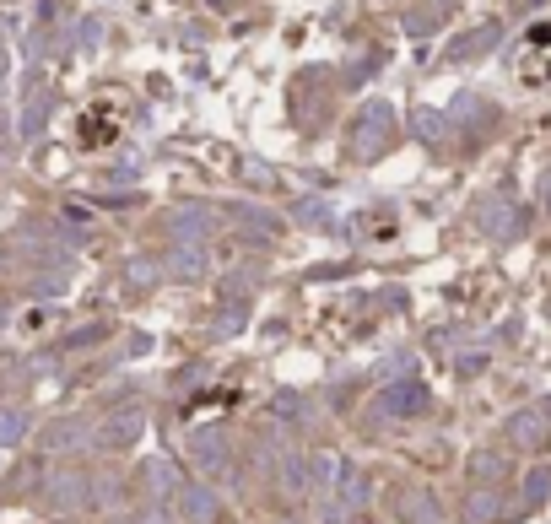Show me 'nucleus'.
I'll return each mask as SVG.
<instances>
[{
	"mask_svg": "<svg viewBox=\"0 0 551 524\" xmlns=\"http://www.w3.org/2000/svg\"><path fill=\"white\" fill-rule=\"evenodd\" d=\"M217 492H211V487H179V514L184 519H190V524H211V519H217Z\"/></svg>",
	"mask_w": 551,
	"mask_h": 524,
	"instance_id": "4",
	"label": "nucleus"
},
{
	"mask_svg": "<svg viewBox=\"0 0 551 524\" xmlns=\"http://www.w3.org/2000/svg\"><path fill=\"white\" fill-rule=\"evenodd\" d=\"M551 497V470H530L524 476V503H546Z\"/></svg>",
	"mask_w": 551,
	"mask_h": 524,
	"instance_id": "14",
	"label": "nucleus"
},
{
	"mask_svg": "<svg viewBox=\"0 0 551 524\" xmlns=\"http://www.w3.org/2000/svg\"><path fill=\"white\" fill-rule=\"evenodd\" d=\"M238 217H244V227H260V233H276V217L265 206H238Z\"/></svg>",
	"mask_w": 551,
	"mask_h": 524,
	"instance_id": "16",
	"label": "nucleus"
},
{
	"mask_svg": "<svg viewBox=\"0 0 551 524\" xmlns=\"http://www.w3.org/2000/svg\"><path fill=\"white\" fill-rule=\"evenodd\" d=\"M281 487H287V492H308V460L292 454V460L281 465Z\"/></svg>",
	"mask_w": 551,
	"mask_h": 524,
	"instance_id": "13",
	"label": "nucleus"
},
{
	"mask_svg": "<svg viewBox=\"0 0 551 524\" xmlns=\"http://www.w3.org/2000/svg\"><path fill=\"white\" fill-rule=\"evenodd\" d=\"M497 514V497H487V492H481V497H470V503H465V519L470 524H487Z\"/></svg>",
	"mask_w": 551,
	"mask_h": 524,
	"instance_id": "15",
	"label": "nucleus"
},
{
	"mask_svg": "<svg viewBox=\"0 0 551 524\" xmlns=\"http://www.w3.org/2000/svg\"><path fill=\"white\" fill-rule=\"evenodd\" d=\"M146 481H152V492L179 497V470H173L168 460H152V465H146Z\"/></svg>",
	"mask_w": 551,
	"mask_h": 524,
	"instance_id": "10",
	"label": "nucleus"
},
{
	"mask_svg": "<svg viewBox=\"0 0 551 524\" xmlns=\"http://www.w3.org/2000/svg\"><path fill=\"white\" fill-rule=\"evenodd\" d=\"M508 433L524 449H551V400H541L535 411H519L514 422H508Z\"/></svg>",
	"mask_w": 551,
	"mask_h": 524,
	"instance_id": "1",
	"label": "nucleus"
},
{
	"mask_svg": "<svg viewBox=\"0 0 551 524\" xmlns=\"http://www.w3.org/2000/svg\"><path fill=\"white\" fill-rule=\"evenodd\" d=\"M281 524H298V519H281Z\"/></svg>",
	"mask_w": 551,
	"mask_h": 524,
	"instance_id": "22",
	"label": "nucleus"
},
{
	"mask_svg": "<svg viewBox=\"0 0 551 524\" xmlns=\"http://www.w3.org/2000/svg\"><path fill=\"white\" fill-rule=\"evenodd\" d=\"M130 287H152V281H157V271H152V260H130Z\"/></svg>",
	"mask_w": 551,
	"mask_h": 524,
	"instance_id": "18",
	"label": "nucleus"
},
{
	"mask_svg": "<svg viewBox=\"0 0 551 524\" xmlns=\"http://www.w3.org/2000/svg\"><path fill=\"white\" fill-rule=\"evenodd\" d=\"M335 492H341L346 508H362V503H368V476H357L352 465H341V476H335Z\"/></svg>",
	"mask_w": 551,
	"mask_h": 524,
	"instance_id": "7",
	"label": "nucleus"
},
{
	"mask_svg": "<svg viewBox=\"0 0 551 524\" xmlns=\"http://www.w3.org/2000/svg\"><path fill=\"white\" fill-rule=\"evenodd\" d=\"M298 217L308 227H325V206H319V200H298Z\"/></svg>",
	"mask_w": 551,
	"mask_h": 524,
	"instance_id": "19",
	"label": "nucleus"
},
{
	"mask_svg": "<svg viewBox=\"0 0 551 524\" xmlns=\"http://www.w3.org/2000/svg\"><path fill=\"white\" fill-rule=\"evenodd\" d=\"M211 227H217V211H206V206H179L173 211V238H179V244H200Z\"/></svg>",
	"mask_w": 551,
	"mask_h": 524,
	"instance_id": "3",
	"label": "nucleus"
},
{
	"mask_svg": "<svg viewBox=\"0 0 551 524\" xmlns=\"http://www.w3.org/2000/svg\"><path fill=\"white\" fill-rule=\"evenodd\" d=\"M22 433H28V411L0 406V443H22Z\"/></svg>",
	"mask_w": 551,
	"mask_h": 524,
	"instance_id": "12",
	"label": "nucleus"
},
{
	"mask_svg": "<svg viewBox=\"0 0 551 524\" xmlns=\"http://www.w3.org/2000/svg\"><path fill=\"white\" fill-rule=\"evenodd\" d=\"M546 200H551V173H546Z\"/></svg>",
	"mask_w": 551,
	"mask_h": 524,
	"instance_id": "21",
	"label": "nucleus"
},
{
	"mask_svg": "<svg viewBox=\"0 0 551 524\" xmlns=\"http://www.w3.org/2000/svg\"><path fill=\"white\" fill-rule=\"evenodd\" d=\"M141 438V411H130V416H114L109 427H103V449H130V443Z\"/></svg>",
	"mask_w": 551,
	"mask_h": 524,
	"instance_id": "5",
	"label": "nucleus"
},
{
	"mask_svg": "<svg viewBox=\"0 0 551 524\" xmlns=\"http://www.w3.org/2000/svg\"><path fill=\"white\" fill-rule=\"evenodd\" d=\"M190 449H195V460L206 465V470H222L227 465V438L222 433H195Z\"/></svg>",
	"mask_w": 551,
	"mask_h": 524,
	"instance_id": "6",
	"label": "nucleus"
},
{
	"mask_svg": "<svg viewBox=\"0 0 551 524\" xmlns=\"http://www.w3.org/2000/svg\"><path fill=\"white\" fill-rule=\"evenodd\" d=\"M400 508H406V524H443L438 503L427 492H406V497H400Z\"/></svg>",
	"mask_w": 551,
	"mask_h": 524,
	"instance_id": "8",
	"label": "nucleus"
},
{
	"mask_svg": "<svg viewBox=\"0 0 551 524\" xmlns=\"http://www.w3.org/2000/svg\"><path fill=\"white\" fill-rule=\"evenodd\" d=\"M119 524H163V514H136V519H119Z\"/></svg>",
	"mask_w": 551,
	"mask_h": 524,
	"instance_id": "20",
	"label": "nucleus"
},
{
	"mask_svg": "<svg viewBox=\"0 0 551 524\" xmlns=\"http://www.w3.org/2000/svg\"><path fill=\"white\" fill-rule=\"evenodd\" d=\"M168 265H173L179 276H200V271H206V254H200V244H179Z\"/></svg>",
	"mask_w": 551,
	"mask_h": 524,
	"instance_id": "9",
	"label": "nucleus"
},
{
	"mask_svg": "<svg viewBox=\"0 0 551 524\" xmlns=\"http://www.w3.org/2000/svg\"><path fill=\"white\" fill-rule=\"evenodd\" d=\"M76 497H87V481L82 476H60L55 487H49V503H55V508H71Z\"/></svg>",
	"mask_w": 551,
	"mask_h": 524,
	"instance_id": "11",
	"label": "nucleus"
},
{
	"mask_svg": "<svg viewBox=\"0 0 551 524\" xmlns=\"http://www.w3.org/2000/svg\"><path fill=\"white\" fill-rule=\"evenodd\" d=\"M211 330H217V335H238V330H244V303H227V314Z\"/></svg>",
	"mask_w": 551,
	"mask_h": 524,
	"instance_id": "17",
	"label": "nucleus"
},
{
	"mask_svg": "<svg viewBox=\"0 0 551 524\" xmlns=\"http://www.w3.org/2000/svg\"><path fill=\"white\" fill-rule=\"evenodd\" d=\"M379 411H384V416H422V411H427V384H416V379L384 384Z\"/></svg>",
	"mask_w": 551,
	"mask_h": 524,
	"instance_id": "2",
	"label": "nucleus"
}]
</instances>
